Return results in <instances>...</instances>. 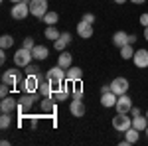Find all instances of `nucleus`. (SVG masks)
I'll return each instance as SVG.
<instances>
[{"mask_svg": "<svg viewBox=\"0 0 148 146\" xmlns=\"http://www.w3.org/2000/svg\"><path fill=\"white\" fill-rule=\"evenodd\" d=\"M144 40H146V42H148V26H146V28H144Z\"/></svg>", "mask_w": 148, "mask_h": 146, "instance_id": "nucleus-44", "label": "nucleus"}, {"mask_svg": "<svg viewBox=\"0 0 148 146\" xmlns=\"http://www.w3.org/2000/svg\"><path fill=\"white\" fill-rule=\"evenodd\" d=\"M83 22H87V24H93L95 22V14H91V12H87V14H83V18H81Z\"/></svg>", "mask_w": 148, "mask_h": 146, "instance_id": "nucleus-34", "label": "nucleus"}, {"mask_svg": "<svg viewBox=\"0 0 148 146\" xmlns=\"http://www.w3.org/2000/svg\"><path fill=\"white\" fill-rule=\"evenodd\" d=\"M46 79L57 89V87H59V85L65 81V69L59 67V65H56V67H51V69H47V71H46Z\"/></svg>", "mask_w": 148, "mask_h": 146, "instance_id": "nucleus-2", "label": "nucleus"}, {"mask_svg": "<svg viewBox=\"0 0 148 146\" xmlns=\"http://www.w3.org/2000/svg\"><path fill=\"white\" fill-rule=\"evenodd\" d=\"M130 114H132V117H134V114H140V107H132V109H130Z\"/></svg>", "mask_w": 148, "mask_h": 146, "instance_id": "nucleus-41", "label": "nucleus"}, {"mask_svg": "<svg viewBox=\"0 0 148 146\" xmlns=\"http://www.w3.org/2000/svg\"><path fill=\"white\" fill-rule=\"evenodd\" d=\"M22 47H26V49H34L36 47V42H34V38H24V42H22Z\"/></svg>", "mask_w": 148, "mask_h": 146, "instance_id": "nucleus-32", "label": "nucleus"}, {"mask_svg": "<svg viewBox=\"0 0 148 146\" xmlns=\"http://www.w3.org/2000/svg\"><path fill=\"white\" fill-rule=\"evenodd\" d=\"M138 136H140V130H136L134 126H130L128 130H125V138L130 142V144H134V142H138Z\"/></svg>", "mask_w": 148, "mask_h": 146, "instance_id": "nucleus-25", "label": "nucleus"}, {"mask_svg": "<svg viewBox=\"0 0 148 146\" xmlns=\"http://www.w3.org/2000/svg\"><path fill=\"white\" fill-rule=\"evenodd\" d=\"M138 24H140V26H144V28L148 26V12L140 14V18H138Z\"/></svg>", "mask_w": 148, "mask_h": 146, "instance_id": "nucleus-35", "label": "nucleus"}, {"mask_svg": "<svg viewBox=\"0 0 148 146\" xmlns=\"http://www.w3.org/2000/svg\"><path fill=\"white\" fill-rule=\"evenodd\" d=\"M47 0H32L30 2V14L38 18V20H44V16L47 14Z\"/></svg>", "mask_w": 148, "mask_h": 146, "instance_id": "nucleus-5", "label": "nucleus"}, {"mask_svg": "<svg viewBox=\"0 0 148 146\" xmlns=\"http://www.w3.org/2000/svg\"><path fill=\"white\" fill-rule=\"evenodd\" d=\"M132 126H134L136 130H140V132H144L146 126H148L146 114H144V117H142V112H140V114H134V117H132Z\"/></svg>", "mask_w": 148, "mask_h": 146, "instance_id": "nucleus-19", "label": "nucleus"}, {"mask_svg": "<svg viewBox=\"0 0 148 146\" xmlns=\"http://www.w3.org/2000/svg\"><path fill=\"white\" fill-rule=\"evenodd\" d=\"M26 73H28V75H36V73H40V67H38V65H32V63H30V65L26 67Z\"/></svg>", "mask_w": 148, "mask_h": 146, "instance_id": "nucleus-33", "label": "nucleus"}, {"mask_svg": "<svg viewBox=\"0 0 148 146\" xmlns=\"http://www.w3.org/2000/svg\"><path fill=\"white\" fill-rule=\"evenodd\" d=\"M85 103L81 101V99H73V101L69 103V112L75 117V119H81V117H85Z\"/></svg>", "mask_w": 148, "mask_h": 146, "instance_id": "nucleus-12", "label": "nucleus"}, {"mask_svg": "<svg viewBox=\"0 0 148 146\" xmlns=\"http://www.w3.org/2000/svg\"><path fill=\"white\" fill-rule=\"evenodd\" d=\"M40 83H42V75H28L26 79H22V93H38L40 91Z\"/></svg>", "mask_w": 148, "mask_h": 146, "instance_id": "nucleus-3", "label": "nucleus"}, {"mask_svg": "<svg viewBox=\"0 0 148 146\" xmlns=\"http://www.w3.org/2000/svg\"><path fill=\"white\" fill-rule=\"evenodd\" d=\"M114 109H116V112H130V109H132V99H130L126 93L125 95H119Z\"/></svg>", "mask_w": 148, "mask_h": 146, "instance_id": "nucleus-11", "label": "nucleus"}, {"mask_svg": "<svg viewBox=\"0 0 148 146\" xmlns=\"http://www.w3.org/2000/svg\"><path fill=\"white\" fill-rule=\"evenodd\" d=\"M8 91H10V85L2 83V87H0V97H2V99H4V97H8Z\"/></svg>", "mask_w": 148, "mask_h": 146, "instance_id": "nucleus-36", "label": "nucleus"}, {"mask_svg": "<svg viewBox=\"0 0 148 146\" xmlns=\"http://www.w3.org/2000/svg\"><path fill=\"white\" fill-rule=\"evenodd\" d=\"M57 20H59V14H57V12H47L46 16H44V22H46L47 26H56Z\"/></svg>", "mask_w": 148, "mask_h": 146, "instance_id": "nucleus-29", "label": "nucleus"}, {"mask_svg": "<svg viewBox=\"0 0 148 146\" xmlns=\"http://www.w3.org/2000/svg\"><path fill=\"white\" fill-rule=\"evenodd\" d=\"M53 47H56V51H65V47H67V42L59 36L56 42H53Z\"/></svg>", "mask_w": 148, "mask_h": 146, "instance_id": "nucleus-31", "label": "nucleus"}, {"mask_svg": "<svg viewBox=\"0 0 148 146\" xmlns=\"http://www.w3.org/2000/svg\"><path fill=\"white\" fill-rule=\"evenodd\" d=\"M130 87V83H128V79L126 77H116L111 81V91H113L114 95H125L126 91Z\"/></svg>", "mask_w": 148, "mask_h": 146, "instance_id": "nucleus-9", "label": "nucleus"}, {"mask_svg": "<svg viewBox=\"0 0 148 146\" xmlns=\"http://www.w3.org/2000/svg\"><path fill=\"white\" fill-rule=\"evenodd\" d=\"M136 40H138V36H134V34H128V44H136Z\"/></svg>", "mask_w": 148, "mask_h": 146, "instance_id": "nucleus-38", "label": "nucleus"}, {"mask_svg": "<svg viewBox=\"0 0 148 146\" xmlns=\"http://www.w3.org/2000/svg\"><path fill=\"white\" fill-rule=\"evenodd\" d=\"M67 81H63V83H61V85H59V87H57L56 89V99L59 103L61 101H67V97H69V89H67Z\"/></svg>", "mask_w": 148, "mask_h": 146, "instance_id": "nucleus-20", "label": "nucleus"}, {"mask_svg": "<svg viewBox=\"0 0 148 146\" xmlns=\"http://www.w3.org/2000/svg\"><path fill=\"white\" fill-rule=\"evenodd\" d=\"M116 99H119V95H114L113 91H109V93H103L101 95V105L105 109H111L116 105Z\"/></svg>", "mask_w": 148, "mask_h": 146, "instance_id": "nucleus-17", "label": "nucleus"}, {"mask_svg": "<svg viewBox=\"0 0 148 146\" xmlns=\"http://www.w3.org/2000/svg\"><path fill=\"white\" fill-rule=\"evenodd\" d=\"M71 63H73V56H71L69 51H59V56H57V65L63 67V69H69Z\"/></svg>", "mask_w": 148, "mask_h": 146, "instance_id": "nucleus-16", "label": "nucleus"}, {"mask_svg": "<svg viewBox=\"0 0 148 146\" xmlns=\"http://www.w3.org/2000/svg\"><path fill=\"white\" fill-rule=\"evenodd\" d=\"M146 119H148V111H146Z\"/></svg>", "mask_w": 148, "mask_h": 146, "instance_id": "nucleus-47", "label": "nucleus"}, {"mask_svg": "<svg viewBox=\"0 0 148 146\" xmlns=\"http://www.w3.org/2000/svg\"><path fill=\"white\" fill-rule=\"evenodd\" d=\"M61 38H63V40H65V42H67V44H71V40H73V38H71V34H69V32H61Z\"/></svg>", "mask_w": 148, "mask_h": 146, "instance_id": "nucleus-37", "label": "nucleus"}, {"mask_svg": "<svg viewBox=\"0 0 148 146\" xmlns=\"http://www.w3.org/2000/svg\"><path fill=\"white\" fill-rule=\"evenodd\" d=\"M81 77H83V69H81V67H69V69H65V81H67V83L79 81Z\"/></svg>", "mask_w": 148, "mask_h": 146, "instance_id": "nucleus-15", "label": "nucleus"}, {"mask_svg": "<svg viewBox=\"0 0 148 146\" xmlns=\"http://www.w3.org/2000/svg\"><path fill=\"white\" fill-rule=\"evenodd\" d=\"M28 14H30V4H26V2H18V4H14L12 10H10V16L14 18V20H26Z\"/></svg>", "mask_w": 148, "mask_h": 146, "instance_id": "nucleus-8", "label": "nucleus"}, {"mask_svg": "<svg viewBox=\"0 0 148 146\" xmlns=\"http://www.w3.org/2000/svg\"><path fill=\"white\" fill-rule=\"evenodd\" d=\"M14 45V38L10 34H2L0 36V49H8Z\"/></svg>", "mask_w": 148, "mask_h": 146, "instance_id": "nucleus-28", "label": "nucleus"}, {"mask_svg": "<svg viewBox=\"0 0 148 146\" xmlns=\"http://www.w3.org/2000/svg\"><path fill=\"white\" fill-rule=\"evenodd\" d=\"M32 59H34L32 49L20 47V49H16V53H14V65H16V67H28V65L32 63Z\"/></svg>", "mask_w": 148, "mask_h": 146, "instance_id": "nucleus-1", "label": "nucleus"}, {"mask_svg": "<svg viewBox=\"0 0 148 146\" xmlns=\"http://www.w3.org/2000/svg\"><path fill=\"white\" fill-rule=\"evenodd\" d=\"M32 53H34V59L44 61V59H47V56H49V49H47L46 45H36L34 49H32Z\"/></svg>", "mask_w": 148, "mask_h": 146, "instance_id": "nucleus-21", "label": "nucleus"}, {"mask_svg": "<svg viewBox=\"0 0 148 146\" xmlns=\"http://www.w3.org/2000/svg\"><path fill=\"white\" fill-rule=\"evenodd\" d=\"M144 132H146V136H148V126H146V130H144Z\"/></svg>", "mask_w": 148, "mask_h": 146, "instance_id": "nucleus-46", "label": "nucleus"}, {"mask_svg": "<svg viewBox=\"0 0 148 146\" xmlns=\"http://www.w3.org/2000/svg\"><path fill=\"white\" fill-rule=\"evenodd\" d=\"M2 83H6V85H20L22 83V75H20V69H6L4 73H2Z\"/></svg>", "mask_w": 148, "mask_h": 146, "instance_id": "nucleus-7", "label": "nucleus"}, {"mask_svg": "<svg viewBox=\"0 0 148 146\" xmlns=\"http://www.w3.org/2000/svg\"><path fill=\"white\" fill-rule=\"evenodd\" d=\"M59 36H61V34H59V30H57L56 26H47V28H46V32H44V38L51 40V42H56Z\"/></svg>", "mask_w": 148, "mask_h": 146, "instance_id": "nucleus-27", "label": "nucleus"}, {"mask_svg": "<svg viewBox=\"0 0 148 146\" xmlns=\"http://www.w3.org/2000/svg\"><path fill=\"white\" fill-rule=\"evenodd\" d=\"M113 2H114V4H119V6H123V4H125L126 0H113Z\"/></svg>", "mask_w": 148, "mask_h": 146, "instance_id": "nucleus-43", "label": "nucleus"}, {"mask_svg": "<svg viewBox=\"0 0 148 146\" xmlns=\"http://www.w3.org/2000/svg\"><path fill=\"white\" fill-rule=\"evenodd\" d=\"M132 63H134L138 69H146V67H148V49H144V47H138L136 51H134Z\"/></svg>", "mask_w": 148, "mask_h": 146, "instance_id": "nucleus-10", "label": "nucleus"}, {"mask_svg": "<svg viewBox=\"0 0 148 146\" xmlns=\"http://www.w3.org/2000/svg\"><path fill=\"white\" fill-rule=\"evenodd\" d=\"M109 91H111V83H109V85H103V87H101V95H103V93H109Z\"/></svg>", "mask_w": 148, "mask_h": 146, "instance_id": "nucleus-40", "label": "nucleus"}, {"mask_svg": "<svg viewBox=\"0 0 148 146\" xmlns=\"http://www.w3.org/2000/svg\"><path fill=\"white\" fill-rule=\"evenodd\" d=\"M42 111L51 114V112L56 111V101H53L51 97H44V99H42Z\"/></svg>", "mask_w": 148, "mask_h": 146, "instance_id": "nucleus-23", "label": "nucleus"}, {"mask_svg": "<svg viewBox=\"0 0 148 146\" xmlns=\"http://www.w3.org/2000/svg\"><path fill=\"white\" fill-rule=\"evenodd\" d=\"M130 2H132V4H136V6H140V4H144L146 0H130Z\"/></svg>", "mask_w": 148, "mask_h": 146, "instance_id": "nucleus-42", "label": "nucleus"}, {"mask_svg": "<svg viewBox=\"0 0 148 146\" xmlns=\"http://www.w3.org/2000/svg\"><path fill=\"white\" fill-rule=\"evenodd\" d=\"M12 4H18V2H24V0H10Z\"/></svg>", "mask_w": 148, "mask_h": 146, "instance_id": "nucleus-45", "label": "nucleus"}, {"mask_svg": "<svg viewBox=\"0 0 148 146\" xmlns=\"http://www.w3.org/2000/svg\"><path fill=\"white\" fill-rule=\"evenodd\" d=\"M77 36L79 38H83V40H89V38H93V24H87L81 20L79 24H77Z\"/></svg>", "mask_w": 148, "mask_h": 146, "instance_id": "nucleus-13", "label": "nucleus"}, {"mask_svg": "<svg viewBox=\"0 0 148 146\" xmlns=\"http://www.w3.org/2000/svg\"><path fill=\"white\" fill-rule=\"evenodd\" d=\"M12 123V112H2V117H0V128L2 130H6Z\"/></svg>", "mask_w": 148, "mask_h": 146, "instance_id": "nucleus-30", "label": "nucleus"}, {"mask_svg": "<svg viewBox=\"0 0 148 146\" xmlns=\"http://www.w3.org/2000/svg\"><path fill=\"white\" fill-rule=\"evenodd\" d=\"M53 89H56V87H53L47 79L40 83V93H42V97H53Z\"/></svg>", "mask_w": 148, "mask_h": 146, "instance_id": "nucleus-22", "label": "nucleus"}, {"mask_svg": "<svg viewBox=\"0 0 148 146\" xmlns=\"http://www.w3.org/2000/svg\"><path fill=\"white\" fill-rule=\"evenodd\" d=\"M113 44L121 49L123 45H126L128 44V34H126L125 30H119V32H114L113 34Z\"/></svg>", "mask_w": 148, "mask_h": 146, "instance_id": "nucleus-18", "label": "nucleus"}, {"mask_svg": "<svg viewBox=\"0 0 148 146\" xmlns=\"http://www.w3.org/2000/svg\"><path fill=\"white\" fill-rule=\"evenodd\" d=\"M134 51H136V49L132 47V44H126V45L121 47V57H123V59H132V57H134Z\"/></svg>", "mask_w": 148, "mask_h": 146, "instance_id": "nucleus-26", "label": "nucleus"}, {"mask_svg": "<svg viewBox=\"0 0 148 146\" xmlns=\"http://www.w3.org/2000/svg\"><path fill=\"white\" fill-rule=\"evenodd\" d=\"M34 101H38L36 93H22V97L18 99V112H26L34 107Z\"/></svg>", "mask_w": 148, "mask_h": 146, "instance_id": "nucleus-6", "label": "nucleus"}, {"mask_svg": "<svg viewBox=\"0 0 148 146\" xmlns=\"http://www.w3.org/2000/svg\"><path fill=\"white\" fill-rule=\"evenodd\" d=\"M0 111H2V112L18 111V101H16L14 97H4V99L0 101Z\"/></svg>", "mask_w": 148, "mask_h": 146, "instance_id": "nucleus-14", "label": "nucleus"}, {"mask_svg": "<svg viewBox=\"0 0 148 146\" xmlns=\"http://www.w3.org/2000/svg\"><path fill=\"white\" fill-rule=\"evenodd\" d=\"M71 85V93H73V99H81L83 97V83L79 81H73V83H69Z\"/></svg>", "mask_w": 148, "mask_h": 146, "instance_id": "nucleus-24", "label": "nucleus"}, {"mask_svg": "<svg viewBox=\"0 0 148 146\" xmlns=\"http://www.w3.org/2000/svg\"><path fill=\"white\" fill-rule=\"evenodd\" d=\"M6 63V53H4V49L0 51V65H4Z\"/></svg>", "mask_w": 148, "mask_h": 146, "instance_id": "nucleus-39", "label": "nucleus"}, {"mask_svg": "<svg viewBox=\"0 0 148 146\" xmlns=\"http://www.w3.org/2000/svg\"><path fill=\"white\" fill-rule=\"evenodd\" d=\"M132 126V117H126V112H116V117H113V128L119 132H125Z\"/></svg>", "mask_w": 148, "mask_h": 146, "instance_id": "nucleus-4", "label": "nucleus"}]
</instances>
